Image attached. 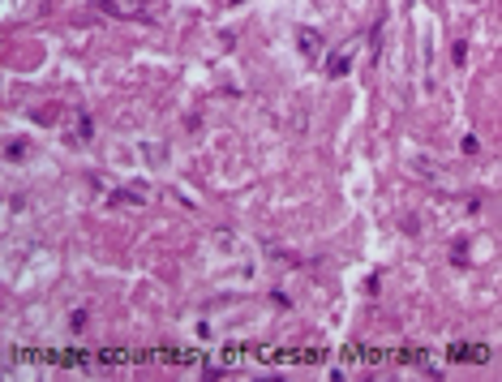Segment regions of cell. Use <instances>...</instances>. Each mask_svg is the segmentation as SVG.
Masks as SVG:
<instances>
[{
	"label": "cell",
	"mask_w": 502,
	"mask_h": 382,
	"mask_svg": "<svg viewBox=\"0 0 502 382\" xmlns=\"http://www.w3.org/2000/svg\"><path fill=\"white\" fill-rule=\"evenodd\" d=\"M455 361H489V348H468V343H459V348H451Z\"/></svg>",
	"instance_id": "cell-1"
},
{
	"label": "cell",
	"mask_w": 502,
	"mask_h": 382,
	"mask_svg": "<svg viewBox=\"0 0 502 382\" xmlns=\"http://www.w3.org/2000/svg\"><path fill=\"white\" fill-rule=\"evenodd\" d=\"M331 73H348V56H335V61H331Z\"/></svg>",
	"instance_id": "cell-2"
}]
</instances>
